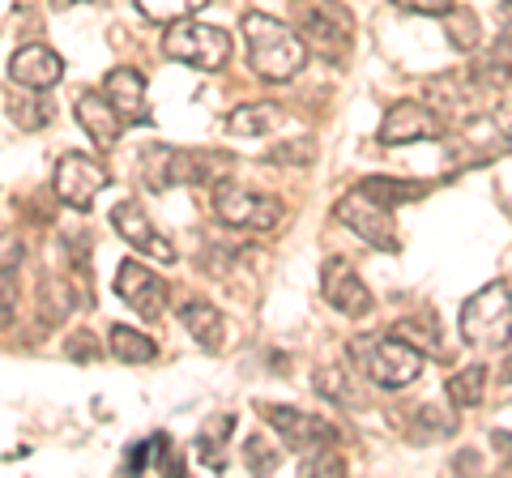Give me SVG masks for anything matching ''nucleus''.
Returning a JSON list of instances; mask_svg holds the SVG:
<instances>
[{"label":"nucleus","instance_id":"1","mask_svg":"<svg viewBox=\"0 0 512 478\" xmlns=\"http://www.w3.org/2000/svg\"><path fill=\"white\" fill-rule=\"evenodd\" d=\"M244 43H248V69L261 77V82H291L299 77V69L308 65V47L286 22L269 18V13H244Z\"/></svg>","mask_w":512,"mask_h":478},{"label":"nucleus","instance_id":"2","mask_svg":"<svg viewBox=\"0 0 512 478\" xmlns=\"http://www.w3.org/2000/svg\"><path fill=\"white\" fill-rule=\"evenodd\" d=\"M231 171V154L218 150H175V146H150L141 154V180L154 193L184 184H218Z\"/></svg>","mask_w":512,"mask_h":478},{"label":"nucleus","instance_id":"3","mask_svg":"<svg viewBox=\"0 0 512 478\" xmlns=\"http://www.w3.org/2000/svg\"><path fill=\"white\" fill-rule=\"evenodd\" d=\"M291 22L303 47L325 56L329 65H342L355 43V13L342 0H291Z\"/></svg>","mask_w":512,"mask_h":478},{"label":"nucleus","instance_id":"4","mask_svg":"<svg viewBox=\"0 0 512 478\" xmlns=\"http://www.w3.org/2000/svg\"><path fill=\"white\" fill-rule=\"evenodd\" d=\"M461 342L478 350H508L512 346V286L487 282L461 304Z\"/></svg>","mask_w":512,"mask_h":478},{"label":"nucleus","instance_id":"5","mask_svg":"<svg viewBox=\"0 0 512 478\" xmlns=\"http://www.w3.org/2000/svg\"><path fill=\"white\" fill-rule=\"evenodd\" d=\"M350 355L363 368V376L380 389H410L423 372V355L410 342H402L397 333H380V338H359L350 346Z\"/></svg>","mask_w":512,"mask_h":478},{"label":"nucleus","instance_id":"6","mask_svg":"<svg viewBox=\"0 0 512 478\" xmlns=\"http://www.w3.org/2000/svg\"><path fill=\"white\" fill-rule=\"evenodd\" d=\"M163 56L175 60V65L201 69V73H218L231 60V35L222 26L210 22H171L163 35Z\"/></svg>","mask_w":512,"mask_h":478},{"label":"nucleus","instance_id":"7","mask_svg":"<svg viewBox=\"0 0 512 478\" xmlns=\"http://www.w3.org/2000/svg\"><path fill=\"white\" fill-rule=\"evenodd\" d=\"M210 201H214V214H218L222 227H235V231H274L282 222L278 197L252 193V188L231 184V180L210 184Z\"/></svg>","mask_w":512,"mask_h":478},{"label":"nucleus","instance_id":"8","mask_svg":"<svg viewBox=\"0 0 512 478\" xmlns=\"http://www.w3.org/2000/svg\"><path fill=\"white\" fill-rule=\"evenodd\" d=\"M261 419L282 436V444L299 457H308L316 449H329L338 444V427L325 423L320 414H308L299 406H278V402H261Z\"/></svg>","mask_w":512,"mask_h":478},{"label":"nucleus","instance_id":"9","mask_svg":"<svg viewBox=\"0 0 512 478\" xmlns=\"http://www.w3.org/2000/svg\"><path fill=\"white\" fill-rule=\"evenodd\" d=\"M448 133V120L431 103L402 99L384 111L380 120V141L384 146H410V141H440Z\"/></svg>","mask_w":512,"mask_h":478},{"label":"nucleus","instance_id":"10","mask_svg":"<svg viewBox=\"0 0 512 478\" xmlns=\"http://www.w3.org/2000/svg\"><path fill=\"white\" fill-rule=\"evenodd\" d=\"M111 184V171L99 163V158H90V154H60V163H56V197L69 205V210H90V201L103 193V188Z\"/></svg>","mask_w":512,"mask_h":478},{"label":"nucleus","instance_id":"11","mask_svg":"<svg viewBox=\"0 0 512 478\" xmlns=\"http://www.w3.org/2000/svg\"><path fill=\"white\" fill-rule=\"evenodd\" d=\"M461 150H466L470 163H487L495 154H512V103L466 116V124H461Z\"/></svg>","mask_w":512,"mask_h":478},{"label":"nucleus","instance_id":"12","mask_svg":"<svg viewBox=\"0 0 512 478\" xmlns=\"http://www.w3.org/2000/svg\"><path fill=\"white\" fill-rule=\"evenodd\" d=\"M333 218H338L342 227H350L367 248H376V252H397L402 248L397 244V227H393L389 210H380V205H372L359 193H346L338 205H333Z\"/></svg>","mask_w":512,"mask_h":478},{"label":"nucleus","instance_id":"13","mask_svg":"<svg viewBox=\"0 0 512 478\" xmlns=\"http://www.w3.org/2000/svg\"><path fill=\"white\" fill-rule=\"evenodd\" d=\"M111 227H116V235L124 239L128 248L146 252V257H154L158 265H171V261H175V248L167 244V235L150 222L146 205H141L137 197H124L116 210H111Z\"/></svg>","mask_w":512,"mask_h":478},{"label":"nucleus","instance_id":"14","mask_svg":"<svg viewBox=\"0 0 512 478\" xmlns=\"http://www.w3.org/2000/svg\"><path fill=\"white\" fill-rule=\"evenodd\" d=\"M116 295H120V304H128L141 316V321H158V316L167 312V282L141 261H120Z\"/></svg>","mask_w":512,"mask_h":478},{"label":"nucleus","instance_id":"15","mask_svg":"<svg viewBox=\"0 0 512 478\" xmlns=\"http://www.w3.org/2000/svg\"><path fill=\"white\" fill-rule=\"evenodd\" d=\"M320 295H325V304L342 316H367L376 308L372 291H367V282L350 269L346 257H329L320 265Z\"/></svg>","mask_w":512,"mask_h":478},{"label":"nucleus","instance_id":"16","mask_svg":"<svg viewBox=\"0 0 512 478\" xmlns=\"http://www.w3.org/2000/svg\"><path fill=\"white\" fill-rule=\"evenodd\" d=\"M9 77H13V86H26V90H52L64 77V60L47 43H26L13 52Z\"/></svg>","mask_w":512,"mask_h":478},{"label":"nucleus","instance_id":"17","mask_svg":"<svg viewBox=\"0 0 512 478\" xmlns=\"http://www.w3.org/2000/svg\"><path fill=\"white\" fill-rule=\"evenodd\" d=\"M73 111H77V124L90 133L94 150H111L120 141L124 120H120V111L107 103L103 90H82L77 94V103H73Z\"/></svg>","mask_w":512,"mask_h":478},{"label":"nucleus","instance_id":"18","mask_svg":"<svg viewBox=\"0 0 512 478\" xmlns=\"http://www.w3.org/2000/svg\"><path fill=\"white\" fill-rule=\"evenodd\" d=\"M103 94H107V103L120 111V120L124 124H150V107H146V77H141L137 69H111L103 77Z\"/></svg>","mask_w":512,"mask_h":478},{"label":"nucleus","instance_id":"19","mask_svg":"<svg viewBox=\"0 0 512 478\" xmlns=\"http://www.w3.org/2000/svg\"><path fill=\"white\" fill-rule=\"evenodd\" d=\"M180 321L188 329V338L197 342L205 355H218V350L227 346V321H222V312L214 304H205V299H188L180 308Z\"/></svg>","mask_w":512,"mask_h":478},{"label":"nucleus","instance_id":"20","mask_svg":"<svg viewBox=\"0 0 512 478\" xmlns=\"http://www.w3.org/2000/svg\"><path fill=\"white\" fill-rule=\"evenodd\" d=\"M355 193L367 197L372 205H380V210H397V205L423 201L431 193V184L427 180H389V175H367V180H359Z\"/></svg>","mask_w":512,"mask_h":478},{"label":"nucleus","instance_id":"21","mask_svg":"<svg viewBox=\"0 0 512 478\" xmlns=\"http://www.w3.org/2000/svg\"><path fill=\"white\" fill-rule=\"evenodd\" d=\"M286 124V111L278 103H239L227 116V133L231 137H269Z\"/></svg>","mask_w":512,"mask_h":478},{"label":"nucleus","instance_id":"22","mask_svg":"<svg viewBox=\"0 0 512 478\" xmlns=\"http://www.w3.org/2000/svg\"><path fill=\"white\" fill-rule=\"evenodd\" d=\"M235 432V414H210L197 432V457L210 470H227V436Z\"/></svg>","mask_w":512,"mask_h":478},{"label":"nucleus","instance_id":"23","mask_svg":"<svg viewBox=\"0 0 512 478\" xmlns=\"http://www.w3.org/2000/svg\"><path fill=\"white\" fill-rule=\"evenodd\" d=\"M107 350L116 355L120 363H154L158 359V346H154V338H146L141 329H128V325H111V333H107Z\"/></svg>","mask_w":512,"mask_h":478},{"label":"nucleus","instance_id":"24","mask_svg":"<svg viewBox=\"0 0 512 478\" xmlns=\"http://www.w3.org/2000/svg\"><path fill=\"white\" fill-rule=\"evenodd\" d=\"M448 402H453L457 410H474L483 406V393H487V363H470V368H461L457 376H448Z\"/></svg>","mask_w":512,"mask_h":478},{"label":"nucleus","instance_id":"25","mask_svg":"<svg viewBox=\"0 0 512 478\" xmlns=\"http://www.w3.org/2000/svg\"><path fill=\"white\" fill-rule=\"evenodd\" d=\"M397 338L402 342H410L419 355H431V359H444V346H440V329H436V316H406V321H397Z\"/></svg>","mask_w":512,"mask_h":478},{"label":"nucleus","instance_id":"26","mask_svg":"<svg viewBox=\"0 0 512 478\" xmlns=\"http://www.w3.org/2000/svg\"><path fill=\"white\" fill-rule=\"evenodd\" d=\"M9 116L18 120L22 133H39L43 124L56 120V103L43 99V90H35V94H22V99H9Z\"/></svg>","mask_w":512,"mask_h":478},{"label":"nucleus","instance_id":"27","mask_svg":"<svg viewBox=\"0 0 512 478\" xmlns=\"http://www.w3.org/2000/svg\"><path fill=\"white\" fill-rule=\"evenodd\" d=\"M167 453H171V440L158 432V436H146L141 444H133V449H128V457H124V470L128 474H141V470H150V466H163L167 461ZM167 470H180V461H167Z\"/></svg>","mask_w":512,"mask_h":478},{"label":"nucleus","instance_id":"28","mask_svg":"<svg viewBox=\"0 0 512 478\" xmlns=\"http://www.w3.org/2000/svg\"><path fill=\"white\" fill-rule=\"evenodd\" d=\"M137 13L146 22H158V26H171V22H184V18H197V13L210 5V0H133Z\"/></svg>","mask_w":512,"mask_h":478},{"label":"nucleus","instance_id":"29","mask_svg":"<svg viewBox=\"0 0 512 478\" xmlns=\"http://www.w3.org/2000/svg\"><path fill=\"white\" fill-rule=\"evenodd\" d=\"M470 82L474 90H508L512 86V65L504 56H483L470 65Z\"/></svg>","mask_w":512,"mask_h":478},{"label":"nucleus","instance_id":"30","mask_svg":"<svg viewBox=\"0 0 512 478\" xmlns=\"http://www.w3.org/2000/svg\"><path fill=\"white\" fill-rule=\"evenodd\" d=\"M453 427H457V419L453 414H444L440 406H431V402H423L419 410H414V440H444V436H453Z\"/></svg>","mask_w":512,"mask_h":478},{"label":"nucleus","instance_id":"31","mask_svg":"<svg viewBox=\"0 0 512 478\" xmlns=\"http://www.w3.org/2000/svg\"><path fill=\"white\" fill-rule=\"evenodd\" d=\"M444 18H448V22H444L448 43L461 47V52H474V47H478V18H474V13H470V9L457 13V5H453V9L444 13Z\"/></svg>","mask_w":512,"mask_h":478},{"label":"nucleus","instance_id":"32","mask_svg":"<svg viewBox=\"0 0 512 478\" xmlns=\"http://www.w3.org/2000/svg\"><path fill=\"white\" fill-rule=\"evenodd\" d=\"M18 295H22L18 265H0V333H5L13 325V316H18Z\"/></svg>","mask_w":512,"mask_h":478},{"label":"nucleus","instance_id":"33","mask_svg":"<svg viewBox=\"0 0 512 478\" xmlns=\"http://www.w3.org/2000/svg\"><path fill=\"white\" fill-rule=\"evenodd\" d=\"M244 461H248V470H256V474H274L282 466V453L265 436H252L244 444Z\"/></svg>","mask_w":512,"mask_h":478},{"label":"nucleus","instance_id":"34","mask_svg":"<svg viewBox=\"0 0 512 478\" xmlns=\"http://www.w3.org/2000/svg\"><path fill=\"white\" fill-rule=\"evenodd\" d=\"M342 376H346V372H338V368L320 372V376H316V389L325 393V397H333V402H346V406H355V393H350V389L342 385Z\"/></svg>","mask_w":512,"mask_h":478},{"label":"nucleus","instance_id":"35","mask_svg":"<svg viewBox=\"0 0 512 478\" xmlns=\"http://www.w3.org/2000/svg\"><path fill=\"white\" fill-rule=\"evenodd\" d=\"M312 154H316V146H312V137H299L295 146H278L274 154V163H312Z\"/></svg>","mask_w":512,"mask_h":478},{"label":"nucleus","instance_id":"36","mask_svg":"<svg viewBox=\"0 0 512 478\" xmlns=\"http://www.w3.org/2000/svg\"><path fill=\"white\" fill-rule=\"evenodd\" d=\"M64 350H69L73 363H94V359H99V342H94V333H73Z\"/></svg>","mask_w":512,"mask_h":478},{"label":"nucleus","instance_id":"37","mask_svg":"<svg viewBox=\"0 0 512 478\" xmlns=\"http://www.w3.org/2000/svg\"><path fill=\"white\" fill-rule=\"evenodd\" d=\"M393 5L406 9V13H423V18H444L457 0H393Z\"/></svg>","mask_w":512,"mask_h":478},{"label":"nucleus","instance_id":"38","mask_svg":"<svg viewBox=\"0 0 512 478\" xmlns=\"http://www.w3.org/2000/svg\"><path fill=\"white\" fill-rule=\"evenodd\" d=\"M500 47H504V52H512V18H508L504 30H500Z\"/></svg>","mask_w":512,"mask_h":478},{"label":"nucleus","instance_id":"39","mask_svg":"<svg viewBox=\"0 0 512 478\" xmlns=\"http://www.w3.org/2000/svg\"><path fill=\"white\" fill-rule=\"evenodd\" d=\"M69 5H82V0H52V9H69ZM90 5H103V0H90Z\"/></svg>","mask_w":512,"mask_h":478},{"label":"nucleus","instance_id":"40","mask_svg":"<svg viewBox=\"0 0 512 478\" xmlns=\"http://www.w3.org/2000/svg\"><path fill=\"white\" fill-rule=\"evenodd\" d=\"M504 380H508V385H512V355L504 359Z\"/></svg>","mask_w":512,"mask_h":478},{"label":"nucleus","instance_id":"41","mask_svg":"<svg viewBox=\"0 0 512 478\" xmlns=\"http://www.w3.org/2000/svg\"><path fill=\"white\" fill-rule=\"evenodd\" d=\"M504 5H512V0H504Z\"/></svg>","mask_w":512,"mask_h":478}]
</instances>
